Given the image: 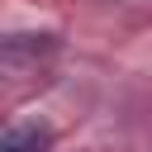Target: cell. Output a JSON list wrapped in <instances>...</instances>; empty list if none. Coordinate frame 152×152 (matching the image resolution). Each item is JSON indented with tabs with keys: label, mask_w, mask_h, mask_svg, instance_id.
<instances>
[{
	"label": "cell",
	"mask_w": 152,
	"mask_h": 152,
	"mask_svg": "<svg viewBox=\"0 0 152 152\" xmlns=\"http://www.w3.org/2000/svg\"><path fill=\"white\" fill-rule=\"evenodd\" d=\"M52 147V133L43 124H19L0 138V152H48Z\"/></svg>",
	"instance_id": "1"
}]
</instances>
